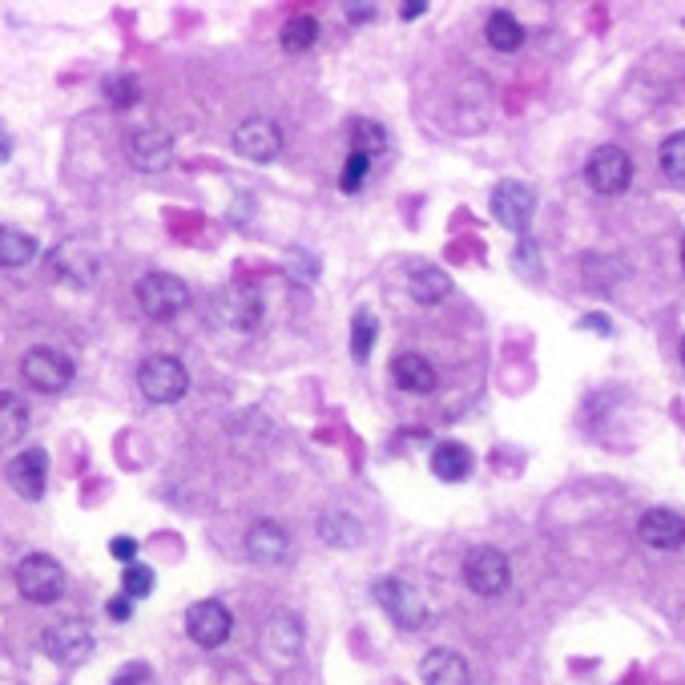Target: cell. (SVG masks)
I'll return each mask as SVG.
<instances>
[{
  "label": "cell",
  "instance_id": "obj_1",
  "mask_svg": "<svg viewBox=\"0 0 685 685\" xmlns=\"http://www.w3.org/2000/svg\"><path fill=\"white\" fill-rule=\"evenodd\" d=\"M137 307L153 323H170L190 307V287L170 271H150L137 278Z\"/></svg>",
  "mask_w": 685,
  "mask_h": 685
},
{
  "label": "cell",
  "instance_id": "obj_2",
  "mask_svg": "<svg viewBox=\"0 0 685 685\" xmlns=\"http://www.w3.org/2000/svg\"><path fill=\"white\" fill-rule=\"evenodd\" d=\"M372 593H375V601H379V609H384L399 629L420 633V629L432 625V609H427L424 593L415 585H408L403 576H379Z\"/></svg>",
  "mask_w": 685,
  "mask_h": 685
},
{
  "label": "cell",
  "instance_id": "obj_3",
  "mask_svg": "<svg viewBox=\"0 0 685 685\" xmlns=\"http://www.w3.org/2000/svg\"><path fill=\"white\" fill-rule=\"evenodd\" d=\"M137 391L150 403H178L190 391V372L178 355H150L137 367Z\"/></svg>",
  "mask_w": 685,
  "mask_h": 685
},
{
  "label": "cell",
  "instance_id": "obj_4",
  "mask_svg": "<svg viewBox=\"0 0 685 685\" xmlns=\"http://www.w3.org/2000/svg\"><path fill=\"white\" fill-rule=\"evenodd\" d=\"M16 593L33 605H53L65 593V569L49 552H28L25 561L16 564Z\"/></svg>",
  "mask_w": 685,
  "mask_h": 685
},
{
  "label": "cell",
  "instance_id": "obj_5",
  "mask_svg": "<svg viewBox=\"0 0 685 685\" xmlns=\"http://www.w3.org/2000/svg\"><path fill=\"white\" fill-rule=\"evenodd\" d=\"M262 295L250 283H226L210 302V315L230 331H254L262 323Z\"/></svg>",
  "mask_w": 685,
  "mask_h": 685
},
{
  "label": "cell",
  "instance_id": "obj_6",
  "mask_svg": "<svg viewBox=\"0 0 685 685\" xmlns=\"http://www.w3.org/2000/svg\"><path fill=\"white\" fill-rule=\"evenodd\" d=\"M585 182L605 198H617L633 186V158L621 146H597L585 162Z\"/></svg>",
  "mask_w": 685,
  "mask_h": 685
},
{
  "label": "cell",
  "instance_id": "obj_7",
  "mask_svg": "<svg viewBox=\"0 0 685 685\" xmlns=\"http://www.w3.org/2000/svg\"><path fill=\"white\" fill-rule=\"evenodd\" d=\"M464 581H468V589L480 593V597H500V593H509V585H512L509 557H504L496 545L472 548L468 561H464Z\"/></svg>",
  "mask_w": 685,
  "mask_h": 685
},
{
  "label": "cell",
  "instance_id": "obj_8",
  "mask_svg": "<svg viewBox=\"0 0 685 685\" xmlns=\"http://www.w3.org/2000/svg\"><path fill=\"white\" fill-rule=\"evenodd\" d=\"M21 375H25L28 387L53 396V391H65V387L73 384L77 367H73V359L57 347H28L25 359H21Z\"/></svg>",
  "mask_w": 685,
  "mask_h": 685
},
{
  "label": "cell",
  "instance_id": "obj_9",
  "mask_svg": "<svg viewBox=\"0 0 685 685\" xmlns=\"http://www.w3.org/2000/svg\"><path fill=\"white\" fill-rule=\"evenodd\" d=\"M41 646H45V653L53 661H61V665H81L93 653V629L81 617H61V621H53L41 633Z\"/></svg>",
  "mask_w": 685,
  "mask_h": 685
},
{
  "label": "cell",
  "instance_id": "obj_10",
  "mask_svg": "<svg viewBox=\"0 0 685 685\" xmlns=\"http://www.w3.org/2000/svg\"><path fill=\"white\" fill-rule=\"evenodd\" d=\"M492 218L512 235H528V226L536 218V190L528 182H500L492 190Z\"/></svg>",
  "mask_w": 685,
  "mask_h": 685
},
{
  "label": "cell",
  "instance_id": "obj_11",
  "mask_svg": "<svg viewBox=\"0 0 685 685\" xmlns=\"http://www.w3.org/2000/svg\"><path fill=\"white\" fill-rule=\"evenodd\" d=\"M230 629H235V617H230V609H226L222 601H214V597L194 601L186 609V637L194 646H202V649L226 646Z\"/></svg>",
  "mask_w": 685,
  "mask_h": 685
},
{
  "label": "cell",
  "instance_id": "obj_12",
  "mask_svg": "<svg viewBox=\"0 0 685 685\" xmlns=\"http://www.w3.org/2000/svg\"><path fill=\"white\" fill-rule=\"evenodd\" d=\"M98 250L85 247V242H77V238H65V242H57L49 254V271L53 278H61V283H69V287H85V283H93L98 278Z\"/></svg>",
  "mask_w": 685,
  "mask_h": 685
},
{
  "label": "cell",
  "instance_id": "obj_13",
  "mask_svg": "<svg viewBox=\"0 0 685 685\" xmlns=\"http://www.w3.org/2000/svg\"><path fill=\"white\" fill-rule=\"evenodd\" d=\"M235 150L238 158H247V162H274L278 150H283V129L271 122V117H247V122L235 129Z\"/></svg>",
  "mask_w": 685,
  "mask_h": 685
},
{
  "label": "cell",
  "instance_id": "obj_14",
  "mask_svg": "<svg viewBox=\"0 0 685 685\" xmlns=\"http://www.w3.org/2000/svg\"><path fill=\"white\" fill-rule=\"evenodd\" d=\"M129 162L137 170H146V174H158V170L174 162V137L158 129V125L137 129V134H129Z\"/></svg>",
  "mask_w": 685,
  "mask_h": 685
},
{
  "label": "cell",
  "instance_id": "obj_15",
  "mask_svg": "<svg viewBox=\"0 0 685 685\" xmlns=\"http://www.w3.org/2000/svg\"><path fill=\"white\" fill-rule=\"evenodd\" d=\"M4 476H9L13 492H21L25 500H41L45 496V488H49V456H45L41 448H25L21 456L9 460Z\"/></svg>",
  "mask_w": 685,
  "mask_h": 685
},
{
  "label": "cell",
  "instance_id": "obj_16",
  "mask_svg": "<svg viewBox=\"0 0 685 685\" xmlns=\"http://www.w3.org/2000/svg\"><path fill=\"white\" fill-rule=\"evenodd\" d=\"M637 536L646 548H658V552H677L685 545V521L670 509H649L641 521H637Z\"/></svg>",
  "mask_w": 685,
  "mask_h": 685
},
{
  "label": "cell",
  "instance_id": "obj_17",
  "mask_svg": "<svg viewBox=\"0 0 685 685\" xmlns=\"http://www.w3.org/2000/svg\"><path fill=\"white\" fill-rule=\"evenodd\" d=\"M391 384H396L399 391H408V396H432L439 384V375L427 355H420V351H403V355L391 359Z\"/></svg>",
  "mask_w": 685,
  "mask_h": 685
},
{
  "label": "cell",
  "instance_id": "obj_18",
  "mask_svg": "<svg viewBox=\"0 0 685 685\" xmlns=\"http://www.w3.org/2000/svg\"><path fill=\"white\" fill-rule=\"evenodd\" d=\"M247 557L254 564H283L290 557V536L278 521L250 524L247 533Z\"/></svg>",
  "mask_w": 685,
  "mask_h": 685
},
{
  "label": "cell",
  "instance_id": "obj_19",
  "mask_svg": "<svg viewBox=\"0 0 685 685\" xmlns=\"http://www.w3.org/2000/svg\"><path fill=\"white\" fill-rule=\"evenodd\" d=\"M420 677H424V685H472V665L464 661V653L439 646L424 653Z\"/></svg>",
  "mask_w": 685,
  "mask_h": 685
},
{
  "label": "cell",
  "instance_id": "obj_20",
  "mask_svg": "<svg viewBox=\"0 0 685 685\" xmlns=\"http://www.w3.org/2000/svg\"><path fill=\"white\" fill-rule=\"evenodd\" d=\"M472 468H476V456L460 439H444V444H436V452H432V472H436V480H444V484L468 480Z\"/></svg>",
  "mask_w": 685,
  "mask_h": 685
},
{
  "label": "cell",
  "instance_id": "obj_21",
  "mask_svg": "<svg viewBox=\"0 0 685 685\" xmlns=\"http://www.w3.org/2000/svg\"><path fill=\"white\" fill-rule=\"evenodd\" d=\"M266 649H271L274 658H299V649H302V625L295 613H274L271 625H266Z\"/></svg>",
  "mask_w": 685,
  "mask_h": 685
},
{
  "label": "cell",
  "instance_id": "obj_22",
  "mask_svg": "<svg viewBox=\"0 0 685 685\" xmlns=\"http://www.w3.org/2000/svg\"><path fill=\"white\" fill-rule=\"evenodd\" d=\"M408 295L420 307H436L452 295V278L448 271H439V266H415L408 278Z\"/></svg>",
  "mask_w": 685,
  "mask_h": 685
},
{
  "label": "cell",
  "instance_id": "obj_23",
  "mask_svg": "<svg viewBox=\"0 0 685 685\" xmlns=\"http://www.w3.org/2000/svg\"><path fill=\"white\" fill-rule=\"evenodd\" d=\"M484 41L496 53H521L524 49V28H521V21L509 13V9H496V13H488V21H484Z\"/></svg>",
  "mask_w": 685,
  "mask_h": 685
},
{
  "label": "cell",
  "instance_id": "obj_24",
  "mask_svg": "<svg viewBox=\"0 0 685 685\" xmlns=\"http://www.w3.org/2000/svg\"><path fill=\"white\" fill-rule=\"evenodd\" d=\"M319 536H323L327 545H335V548H355L363 540V528L359 521L351 516V512L343 509H331L319 516Z\"/></svg>",
  "mask_w": 685,
  "mask_h": 685
},
{
  "label": "cell",
  "instance_id": "obj_25",
  "mask_svg": "<svg viewBox=\"0 0 685 685\" xmlns=\"http://www.w3.org/2000/svg\"><path fill=\"white\" fill-rule=\"evenodd\" d=\"M37 259V238L21 226H0V266H25Z\"/></svg>",
  "mask_w": 685,
  "mask_h": 685
},
{
  "label": "cell",
  "instance_id": "obj_26",
  "mask_svg": "<svg viewBox=\"0 0 685 685\" xmlns=\"http://www.w3.org/2000/svg\"><path fill=\"white\" fill-rule=\"evenodd\" d=\"M28 427V403L13 391H0V444H13L21 439V432Z\"/></svg>",
  "mask_w": 685,
  "mask_h": 685
},
{
  "label": "cell",
  "instance_id": "obj_27",
  "mask_svg": "<svg viewBox=\"0 0 685 685\" xmlns=\"http://www.w3.org/2000/svg\"><path fill=\"white\" fill-rule=\"evenodd\" d=\"M387 129L379 122H372V117H355L351 122V146H355V153H367V158H375V153L387 150Z\"/></svg>",
  "mask_w": 685,
  "mask_h": 685
},
{
  "label": "cell",
  "instance_id": "obj_28",
  "mask_svg": "<svg viewBox=\"0 0 685 685\" xmlns=\"http://www.w3.org/2000/svg\"><path fill=\"white\" fill-rule=\"evenodd\" d=\"M278 41H283V49L287 53H307L319 41V21L315 16H290L287 25H283V33H278Z\"/></svg>",
  "mask_w": 685,
  "mask_h": 685
},
{
  "label": "cell",
  "instance_id": "obj_29",
  "mask_svg": "<svg viewBox=\"0 0 685 685\" xmlns=\"http://www.w3.org/2000/svg\"><path fill=\"white\" fill-rule=\"evenodd\" d=\"M101 93H105L113 110H134L137 98H141V81L134 73H113L101 81Z\"/></svg>",
  "mask_w": 685,
  "mask_h": 685
},
{
  "label": "cell",
  "instance_id": "obj_30",
  "mask_svg": "<svg viewBox=\"0 0 685 685\" xmlns=\"http://www.w3.org/2000/svg\"><path fill=\"white\" fill-rule=\"evenodd\" d=\"M658 162H661V174L670 178V182H677V186H685V129L661 141Z\"/></svg>",
  "mask_w": 685,
  "mask_h": 685
},
{
  "label": "cell",
  "instance_id": "obj_31",
  "mask_svg": "<svg viewBox=\"0 0 685 685\" xmlns=\"http://www.w3.org/2000/svg\"><path fill=\"white\" fill-rule=\"evenodd\" d=\"M375 335H379V323H375L372 311H359L355 315V323H351V355L355 359H367L375 347Z\"/></svg>",
  "mask_w": 685,
  "mask_h": 685
},
{
  "label": "cell",
  "instance_id": "obj_32",
  "mask_svg": "<svg viewBox=\"0 0 685 685\" xmlns=\"http://www.w3.org/2000/svg\"><path fill=\"white\" fill-rule=\"evenodd\" d=\"M367 178H372V158L351 150L347 165H343V178H339V190H343V194H359V190L367 186Z\"/></svg>",
  "mask_w": 685,
  "mask_h": 685
},
{
  "label": "cell",
  "instance_id": "obj_33",
  "mask_svg": "<svg viewBox=\"0 0 685 685\" xmlns=\"http://www.w3.org/2000/svg\"><path fill=\"white\" fill-rule=\"evenodd\" d=\"M122 593L129 601H141L153 593V569H146V564H129L122 573Z\"/></svg>",
  "mask_w": 685,
  "mask_h": 685
},
{
  "label": "cell",
  "instance_id": "obj_34",
  "mask_svg": "<svg viewBox=\"0 0 685 685\" xmlns=\"http://www.w3.org/2000/svg\"><path fill=\"white\" fill-rule=\"evenodd\" d=\"M110 552L125 564V569H129V564H137V540H134V536H113Z\"/></svg>",
  "mask_w": 685,
  "mask_h": 685
},
{
  "label": "cell",
  "instance_id": "obj_35",
  "mask_svg": "<svg viewBox=\"0 0 685 685\" xmlns=\"http://www.w3.org/2000/svg\"><path fill=\"white\" fill-rule=\"evenodd\" d=\"M146 682H150V665H141V661L125 665V670L113 677V685H146Z\"/></svg>",
  "mask_w": 685,
  "mask_h": 685
},
{
  "label": "cell",
  "instance_id": "obj_36",
  "mask_svg": "<svg viewBox=\"0 0 685 685\" xmlns=\"http://www.w3.org/2000/svg\"><path fill=\"white\" fill-rule=\"evenodd\" d=\"M105 613H110L113 621H129V617H134V601L122 593V597H113L110 605H105Z\"/></svg>",
  "mask_w": 685,
  "mask_h": 685
},
{
  "label": "cell",
  "instance_id": "obj_37",
  "mask_svg": "<svg viewBox=\"0 0 685 685\" xmlns=\"http://www.w3.org/2000/svg\"><path fill=\"white\" fill-rule=\"evenodd\" d=\"M375 16V4H347V21L351 25H367Z\"/></svg>",
  "mask_w": 685,
  "mask_h": 685
},
{
  "label": "cell",
  "instance_id": "obj_38",
  "mask_svg": "<svg viewBox=\"0 0 685 685\" xmlns=\"http://www.w3.org/2000/svg\"><path fill=\"white\" fill-rule=\"evenodd\" d=\"M581 327L597 331V335H609V331H613V323L605 319V315H585V319H581Z\"/></svg>",
  "mask_w": 685,
  "mask_h": 685
},
{
  "label": "cell",
  "instance_id": "obj_39",
  "mask_svg": "<svg viewBox=\"0 0 685 685\" xmlns=\"http://www.w3.org/2000/svg\"><path fill=\"white\" fill-rule=\"evenodd\" d=\"M9 158H13V137H9V129L0 122V162H9Z\"/></svg>",
  "mask_w": 685,
  "mask_h": 685
},
{
  "label": "cell",
  "instance_id": "obj_40",
  "mask_svg": "<svg viewBox=\"0 0 685 685\" xmlns=\"http://www.w3.org/2000/svg\"><path fill=\"white\" fill-rule=\"evenodd\" d=\"M424 13H427V4H415V0L403 4V21H415V16H424Z\"/></svg>",
  "mask_w": 685,
  "mask_h": 685
},
{
  "label": "cell",
  "instance_id": "obj_41",
  "mask_svg": "<svg viewBox=\"0 0 685 685\" xmlns=\"http://www.w3.org/2000/svg\"><path fill=\"white\" fill-rule=\"evenodd\" d=\"M682 274H685V235H682Z\"/></svg>",
  "mask_w": 685,
  "mask_h": 685
},
{
  "label": "cell",
  "instance_id": "obj_42",
  "mask_svg": "<svg viewBox=\"0 0 685 685\" xmlns=\"http://www.w3.org/2000/svg\"><path fill=\"white\" fill-rule=\"evenodd\" d=\"M682 367H685V339H682Z\"/></svg>",
  "mask_w": 685,
  "mask_h": 685
}]
</instances>
